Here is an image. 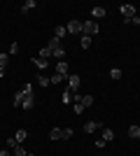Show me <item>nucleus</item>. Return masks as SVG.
Returning <instances> with one entry per match:
<instances>
[{"label": "nucleus", "mask_w": 140, "mask_h": 156, "mask_svg": "<svg viewBox=\"0 0 140 156\" xmlns=\"http://www.w3.org/2000/svg\"><path fill=\"white\" fill-rule=\"evenodd\" d=\"M105 140H103V137H98V140H96V147H98V149H103V147H105Z\"/></svg>", "instance_id": "nucleus-32"}, {"label": "nucleus", "mask_w": 140, "mask_h": 156, "mask_svg": "<svg viewBox=\"0 0 140 156\" xmlns=\"http://www.w3.org/2000/svg\"><path fill=\"white\" fill-rule=\"evenodd\" d=\"M128 137L140 140V126H131V128H128Z\"/></svg>", "instance_id": "nucleus-13"}, {"label": "nucleus", "mask_w": 140, "mask_h": 156, "mask_svg": "<svg viewBox=\"0 0 140 156\" xmlns=\"http://www.w3.org/2000/svg\"><path fill=\"white\" fill-rule=\"evenodd\" d=\"M91 14H93V19H103L107 14V9L105 7H91Z\"/></svg>", "instance_id": "nucleus-7"}, {"label": "nucleus", "mask_w": 140, "mask_h": 156, "mask_svg": "<svg viewBox=\"0 0 140 156\" xmlns=\"http://www.w3.org/2000/svg\"><path fill=\"white\" fill-rule=\"evenodd\" d=\"M33 63H35V65H38V70H45L47 65H49V61H45V58H35V61H33Z\"/></svg>", "instance_id": "nucleus-17"}, {"label": "nucleus", "mask_w": 140, "mask_h": 156, "mask_svg": "<svg viewBox=\"0 0 140 156\" xmlns=\"http://www.w3.org/2000/svg\"><path fill=\"white\" fill-rule=\"evenodd\" d=\"M56 75L68 77V63H66V61H59V63H56Z\"/></svg>", "instance_id": "nucleus-6"}, {"label": "nucleus", "mask_w": 140, "mask_h": 156, "mask_svg": "<svg viewBox=\"0 0 140 156\" xmlns=\"http://www.w3.org/2000/svg\"><path fill=\"white\" fill-rule=\"evenodd\" d=\"M16 144H19V142H16V140H14V137H7V147H12V149H14V147H16Z\"/></svg>", "instance_id": "nucleus-31"}, {"label": "nucleus", "mask_w": 140, "mask_h": 156, "mask_svg": "<svg viewBox=\"0 0 140 156\" xmlns=\"http://www.w3.org/2000/svg\"><path fill=\"white\" fill-rule=\"evenodd\" d=\"M66 33H68V28L66 26H56V28H54V37H63V35H66Z\"/></svg>", "instance_id": "nucleus-15"}, {"label": "nucleus", "mask_w": 140, "mask_h": 156, "mask_svg": "<svg viewBox=\"0 0 140 156\" xmlns=\"http://www.w3.org/2000/svg\"><path fill=\"white\" fill-rule=\"evenodd\" d=\"M80 47H82V49H89V47H91V37L82 35V42H80Z\"/></svg>", "instance_id": "nucleus-19"}, {"label": "nucleus", "mask_w": 140, "mask_h": 156, "mask_svg": "<svg viewBox=\"0 0 140 156\" xmlns=\"http://www.w3.org/2000/svg\"><path fill=\"white\" fill-rule=\"evenodd\" d=\"M73 110H75V114H82V112L87 110V107H84L82 103H73Z\"/></svg>", "instance_id": "nucleus-22"}, {"label": "nucleus", "mask_w": 140, "mask_h": 156, "mask_svg": "<svg viewBox=\"0 0 140 156\" xmlns=\"http://www.w3.org/2000/svg\"><path fill=\"white\" fill-rule=\"evenodd\" d=\"M82 105H84V107H91V105H93V98L91 96H82Z\"/></svg>", "instance_id": "nucleus-23"}, {"label": "nucleus", "mask_w": 140, "mask_h": 156, "mask_svg": "<svg viewBox=\"0 0 140 156\" xmlns=\"http://www.w3.org/2000/svg\"><path fill=\"white\" fill-rule=\"evenodd\" d=\"M119 12H121V19H133L135 16V7L133 5H121Z\"/></svg>", "instance_id": "nucleus-3"}, {"label": "nucleus", "mask_w": 140, "mask_h": 156, "mask_svg": "<svg viewBox=\"0 0 140 156\" xmlns=\"http://www.w3.org/2000/svg\"><path fill=\"white\" fill-rule=\"evenodd\" d=\"M73 137V128H63V140H70Z\"/></svg>", "instance_id": "nucleus-29"}, {"label": "nucleus", "mask_w": 140, "mask_h": 156, "mask_svg": "<svg viewBox=\"0 0 140 156\" xmlns=\"http://www.w3.org/2000/svg\"><path fill=\"white\" fill-rule=\"evenodd\" d=\"M35 82H38L40 86H49V84H52V79L45 77V75H38V79H35Z\"/></svg>", "instance_id": "nucleus-16"}, {"label": "nucleus", "mask_w": 140, "mask_h": 156, "mask_svg": "<svg viewBox=\"0 0 140 156\" xmlns=\"http://www.w3.org/2000/svg\"><path fill=\"white\" fill-rule=\"evenodd\" d=\"M61 103H63V105H70V103H73V91H70V89L63 91V100H61Z\"/></svg>", "instance_id": "nucleus-14"}, {"label": "nucleus", "mask_w": 140, "mask_h": 156, "mask_svg": "<svg viewBox=\"0 0 140 156\" xmlns=\"http://www.w3.org/2000/svg\"><path fill=\"white\" fill-rule=\"evenodd\" d=\"M14 140H16V142H23V140H26V130H23V128H21V130H16V135H14Z\"/></svg>", "instance_id": "nucleus-18"}, {"label": "nucleus", "mask_w": 140, "mask_h": 156, "mask_svg": "<svg viewBox=\"0 0 140 156\" xmlns=\"http://www.w3.org/2000/svg\"><path fill=\"white\" fill-rule=\"evenodd\" d=\"M124 23H126V26H128V23H133V26H140V16L135 14L133 19H124Z\"/></svg>", "instance_id": "nucleus-26"}, {"label": "nucleus", "mask_w": 140, "mask_h": 156, "mask_svg": "<svg viewBox=\"0 0 140 156\" xmlns=\"http://www.w3.org/2000/svg\"><path fill=\"white\" fill-rule=\"evenodd\" d=\"M63 79H68V77H63V75H54V77H52V84H59V82H63Z\"/></svg>", "instance_id": "nucleus-30"}, {"label": "nucleus", "mask_w": 140, "mask_h": 156, "mask_svg": "<svg viewBox=\"0 0 140 156\" xmlns=\"http://www.w3.org/2000/svg\"><path fill=\"white\" fill-rule=\"evenodd\" d=\"M33 7H35V0H26V2L21 5V14H28L31 9H33Z\"/></svg>", "instance_id": "nucleus-11"}, {"label": "nucleus", "mask_w": 140, "mask_h": 156, "mask_svg": "<svg viewBox=\"0 0 140 156\" xmlns=\"http://www.w3.org/2000/svg\"><path fill=\"white\" fill-rule=\"evenodd\" d=\"M49 56H52V49H49V47H45V49H40V58H49Z\"/></svg>", "instance_id": "nucleus-21"}, {"label": "nucleus", "mask_w": 140, "mask_h": 156, "mask_svg": "<svg viewBox=\"0 0 140 156\" xmlns=\"http://www.w3.org/2000/svg\"><path fill=\"white\" fill-rule=\"evenodd\" d=\"M49 137H52V140H63V128H52Z\"/></svg>", "instance_id": "nucleus-12"}, {"label": "nucleus", "mask_w": 140, "mask_h": 156, "mask_svg": "<svg viewBox=\"0 0 140 156\" xmlns=\"http://www.w3.org/2000/svg\"><path fill=\"white\" fill-rule=\"evenodd\" d=\"M96 33H98V21H87L84 28H82V35L91 37V35H96Z\"/></svg>", "instance_id": "nucleus-1"}, {"label": "nucleus", "mask_w": 140, "mask_h": 156, "mask_svg": "<svg viewBox=\"0 0 140 156\" xmlns=\"http://www.w3.org/2000/svg\"><path fill=\"white\" fill-rule=\"evenodd\" d=\"M33 105H35V96H26L23 103H21V107H23V110H33Z\"/></svg>", "instance_id": "nucleus-8"}, {"label": "nucleus", "mask_w": 140, "mask_h": 156, "mask_svg": "<svg viewBox=\"0 0 140 156\" xmlns=\"http://www.w3.org/2000/svg\"><path fill=\"white\" fill-rule=\"evenodd\" d=\"M100 137H103L105 142H112V140H114V130L112 128H103V135H100Z\"/></svg>", "instance_id": "nucleus-10"}, {"label": "nucleus", "mask_w": 140, "mask_h": 156, "mask_svg": "<svg viewBox=\"0 0 140 156\" xmlns=\"http://www.w3.org/2000/svg\"><path fill=\"white\" fill-rule=\"evenodd\" d=\"M98 128H103L100 121H87V124H84V133H96Z\"/></svg>", "instance_id": "nucleus-5"}, {"label": "nucleus", "mask_w": 140, "mask_h": 156, "mask_svg": "<svg viewBox=\"0 0 140 156\" xmlns=\"http://www.w3.org/2000/svg\"><path fill=\"white\" fill-rule=\"evenodd\" d=\"M7 61H9V54H0V68H5Z\"/></svg>", "instance_id": "nucleus-27"}, {"label": "nucleus", "mask_w": 140, "mask_h": 156, "mask_svg": "<svg viewBox=\"0 0 140 156\" xmlns=\"http://www.w3.org/2000/svg\"><path fill=\"white\" fill-rule=\"evenodd\" d=\"M9 56H14V54H19V44H16V42H14V44H9Z\"/></svg>", "instance_id": "nucleus-28"}, {"label": "nucleus", "mask_w": 140, "mask_h": 156, "mask_svg": "<svg viewBox=\"0 0 140 156\" xmlns=\"http://www.w3.org/2000/svg\"><path fill=\"white\" fill-rule=\"evenodd\" d=\"M21 91H23V96H33V84H23Z\"/></svg>", "instance_id": "nucleus-20"}, {"label": "nucleus", "mask_w": 140, "mask_h": 156, "mask_svg": "<svg viewBox=\"0 0 140 156\" xmlns=\"http://www.w3.org/2000/svg\"><path fill=\"white\" fill-rule=\"evenodd\" d=\"M66 28H68V33H70V35H82V28H84V23H82V21H77V19H73Z\"/></svg>", "instance_id": "nucleus-2"}, {"label": "nucleus", "mask_w": 140, "mask_h": 156, "mask_svg": "<svg viewBox=\"0 0 140 156\" xmlns=\"http://www.w3.org/2000/svg\"><path fill=\"white\" fill-rule=\"evenodd\" d=\"M0 156H5V149H0Z\"/></svg>", "instance_id": "nucleus-33"}, {"label": "nucleus", "mask_w": 140, "mask_h": 156, "mask_svg": "<svg viewBox=\"0 0 140 156\" xmlns=\"http://www.w3.org/2000/svg\"><path fill=\"white\" fill-rule=\"evenodd\" d=\"M14 156H28V154H26V149H23L21 144H16V147H14Z\"/></svg>", "instance_id": "nucleus-24"}, {"label": "nucleus", "mask_w": 140, "mask_h": 156, "mask_svg": "<svg viewBox=\"0 0 140 156\" xmlns=\"http://www.w3.org/2000/svg\"><path fill=\"white\" fill-rule=\"evenodd\" d=\"M110 77L112 79H121V70L119 68H112V70H110Z\"/></svg>", "instance_id": "nucleus-25"}, {"label": "nucleus", "mask_w": 140, "mask_h": 156, "mask_svg": "<svg viewBox=\"0 0 140 156\" xmlns=\"http://www.w3.org/2000/svg\"><path fill=\"white\" fill-rule=\"evenodd\" d=\"M68 84H70V91H77V89H80V84H82L80 75H68Z\"/></svg>", "instance_id": "nucleus-4"}, {"label": "nucleus", "mask_w": 140, "mask_h": 156, "mask_svg": "<svg viewBox=\"0 0 140 156\" xmlns=\"http://www.w3.org/2000/svg\"><path fill=\"white\" fill-rule=\"evenodd\" d=\"M23 98H26V96H23V91L19 89V91L14 93V100H12V105H14V107H21V103H23Z\"/></svg>", "instance_id": "nucleus-9"}, {"label": "nucleus", "mask_w": 140, "mask_h": 156, "mask_svg": "<svg viewBox=\"0 0 140 156\" xmlns=\"http://www.w3.org/2000/svg\"><path fill=\"white\" fill-rule=\"evenodd\" d=\"M5 156H12V154H9V151H5Z\"/></svg>", "instance_id": "nucleus-34"}]
</instances>
